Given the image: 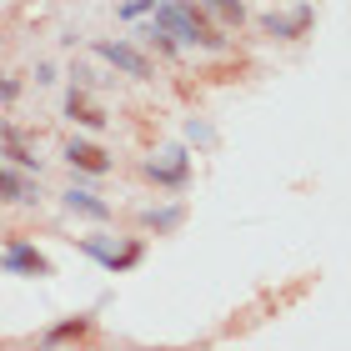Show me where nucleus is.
Listing matches in <instances>:
<instances>
[{"label":"nucleus","instance_id":"nucleus-1","mask_svg":"<svg viewBox=\"0 0 351 351\" xmlns=\"http://www.w3.org/2000/svg\"><path fill=\"white\" fill-rule=\"evenodd\" d=\"M151 21L156 25H166L176 40H181V51H211L221 56L226 51V30H221L211 15H206L196 0H156V10H151Z\"/></svg>","mask_w":351,"mask_h":351},{"label":"nucleus","instance_id":"nucleus-2","mask_svg":"<svg viewBox=\"0 0 351 351\" xmlns=\"http://www.w3.org/2000/svg\"><path fill=\"white\" fill-rule=\"evenodd\" d=\"M75 251L90 256L95 266L106 271V276H125V271H136L146 261V236H116V231H90V236H71Z\"/></svg>","mask_w":351,"mask_h":351},{"label":"nucleus","instance_id":"nucleus-3","mask_svg":"<svg viewBox=\"0 0 351 351\" xmlns=\"http://www.w3.org/2000/svg\"><path fill=\"white\" fill-rule=\"evenodd\" d=\"M90 56L95 60H106L116 75H131V81H156V56L151 51H141L136 40H125V36H95L90 40Z\"/></svg>","mask_w":351,"mask_h":351},{"label":"nucleus","instance_id":"nucleus-4","mask_svg":"<svg viewBox=\"0 0 351 351\" xmlns=\"http://www.w3.org/2000/svg\"><path fill=\"white\" fill-rule=\"evenodd\" d=\"M0 276H21V281H51L56 276V266H51V256L30 241L25 231H15V236H5L0 241Z\"/></svg>","mask_w":351,"mask_h":351},{"label":"nucleus","instance_id":"nucleus-5","mask_svg":"<svg viewBox=\"0 0 351 351\" xmlns=\"http://www.w3.org/2000/svg\"><path fill=\"white\" fill-rule=\"evenodd\" d=\"M146 181L161 191H186L191 186V151L186 146H161L156 156H146Z\"/></svg>","mask_w":351,"mask_h":351},{"label":"nucleus","instance_id":"nucleus-6","mask_svg":"<svg viewBox=\"0 0 351 351\" xmlns=\"http://www.w3.org/2000/svg\"><path fill=\"white\" fill-rule=\"evenodd\" d=\"M256 25H261L266 40H306L311 25H316V5L301 0V5H291V10H266Z\"/></svg>","mask_w":351,"mask_h":351},{"label":"nucleus","instance_id":"nucleus-7","mask_svg":"<svg viewBox=\"0 0 351 351\" xmlns=\"http://www.w3.org/2000/svg\"><path fill=\"white\" fill-rule=\"evenodd\" d=\"M60 161H66L71 171H81V176H95V181L116 171V156H110L101 141H86V136H71L66 146H60Z\"/></svg>","mask_w":351,"mask_h":351},{"label":"nucleus","instance_id":"nucleus-8","mask_svg":"<svg viewBox=\"0 0 351 351\" xmlns=\"http://www.w3.org/2000/svg\"><path fill=\"white\" fill-rule=\"evenodd\" d=\"M60 206H66L75 221H90V226H110V221H116V206L90 186H66L60 191Z\"/></svg>","mask_w":351,"mask_h":351},{"label":"nucleus","instance_id":"nucleus-9","mask_svg":"<svg viewBox=\"0 0 351 351\" xmlns=\"http://www.w3.org/2000/svg\"><path fill=\"white\" fill-rule=\"evenodd\" d=\"M60 116H66L71 125H81V131H106V125H110V110H106L101 101H90L86 86H71V90H66Z\"/></svg>","mask_w":351,"mask_h":351},{"label":"nucleus","instance_id":"nucleus-10","mask_svg":"<svg viewBox=\"0 0 351 351\" xmlns=\"http://www.w3.org/2000/svg\"><path fill=\"white\" fill-rule=\"evenodd\" d=\"M0 201H15V206H40L45 201V191L36 186V176H30V171H21V166H0Z\"/></svg>","mask_w":351,"mask_h":351},{"label":"nucleus","instance_id":"nucleus-11","mask_svg":"<svg viewBox=\"0 0 351 351\" xmlns=\"http://www.w3.org/2000/svg\"><path fill=\"white\" fill-rule=\"evenodd\" d=\"M186 216H191L186 201H161V206H146V211H141V226H146V236H176L186 226Z\"/></svg>","mask_w":351,"mask_h":351},{"label":"nucleus","instance_id":"nucleus-12","mask_svg":"<svg viewBox=\"0 0 351 351\" xmlns=\"http://www.w3.org/2000/svg\"><path fill=\"white\" fill-rule=\"evenodd\" d=\"M0 156H5L10 166H21V171H36V176H40V166H45L40 156H36V146L25 141V131H15L10 121H0Z\"/></svg>","mask_w":351,"mask_h":351},{"label":"nucleus","instance_id":"nucleus-13","mask_svg":"<svg viewBox=\"0 0 351 351\" xmlns=\"http://www.w3.org/2000/svg\"><path fill=\"white\" fill-rule=\"evenodd\" d=\"M136 45H141V51H151V56H166V60H181V40H176L171 36V30L166 25H156L151 21V15H141V21H136V36H131Z\"/></svg>","mask_w":351,"mask_h":351},{"label":"nucleus","instance_id":"nucleus-14","mask_svg":"<svg viewBox=\"0 0 351 351\" xmlns=\"http://www.w3.org/2000/svg\"><path fill=\"white\" fill-rule=\"evenodd\" d=\"M90 331H95V316H90V311H75V316H66V322L45 326V331H40V346H66V341H86Z\"/></svg>","mask_w":351,"mask_h":351},{"label":"nucleus","instance_id":"nucleus-15","mask_svg":"<svg viewBox=\"0 0 351 351\" xmlns=\"http://www.w3.org/2000/svg\"><path fill=\"white\" fill-rule=\"evenodd\" d=\"M196 5L211 15V21L221 25V30H241L246 21H251V10H246V0H196Z\"/></svg>","mask_w":351,"mask_h":351},{"label":"nucleus","instance_id":"nucleus-16","mask_svg":"<svg viewBox=\"0 0 351 351\" xmlns=\"http://www.w3.org/2000/svg\"><path fill=\"white\" fill-rule=\"evenodd\" d=\"M186 141H191L196 151H211L221 136H216V125L206 121V116H186Z\"/></svg>","mask_w":351,"mask_h":351},{"label":"nucleus","instance_id":"nucleus-17","mask_svg":"<svg viewBox=\"0 0 351 351\" xmlns=\"http://www.w3.org/2000/svg\"><path fill=\"white\" fill-rule=\"evenodd\" d=\"M151 10H156V0H121L116 5L121 21H141V15H151Z\"/></svg>","mask_w":351,"mask_h":351},{"label":"nucleus","instance_id":"nucleus-18","mask_svg":"<svg viewBox=\"0 0 351 351\" xmlns=\"http://www.w3.org/2000/svg\"><path fill=\"white\" fill-rule=\"evenodd\" d=\"M30 81H36V86H56V81H60L56 60H36V71H30Z\"/></svg>","mask_w":351,"mask_h":351},{"label":"nucleus","instance_id":"nucleus-19","mask_svg":"<svg viewBox=\"0 0 351 351\" xmlns=\"http://www.w3.org/2000/svg\"><path fill=\"white\" fill-rule=\"evenodd\" d=\"M15 95H21V81H15V75H0V106H15Z\"/></svg>","mask_w":351,"mask_h":351},{"label":"nucleus","instance_id":"nucleus-20","mask_svg":"<svg viewBox=\"0 0 351 351\" xmlns=\"http://www.w3.org/2000/svg\"><path fill=\"white\" fill-rule=\"evenodd\" d=\"M0 211H5V201H0Z\"/></svg>","mask_w":351,"mask_h":351}]
</instances>
